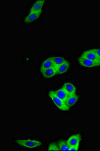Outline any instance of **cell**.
<instances>
[{
  "label": "cell",
  "mask_w": 100,
  "mask_h": 151,
  "mask_svg": "<svg viewBox=\"0 0 100 151\" xmlns=\"http://www.w3.org/2000/svg\"><path fill=\"white\" fill-rule=\"evenodd\" d=\"M63 88L69 95L76 94V88L71 83H66L64 85Z\"/></svg>",
  "instance_id": "obj_9"
},
{
  "label": "cell",
  "mask_w": 100,
  "mask_h": 151,
  "mask_svg": "<svg viewBox=\"0 0 100 151\" xmlns=\"http://www.w3.org/2000/svg\"><path fill=\"white\" fill-rule=\"evenodd\" d=\"M58 147L60 151H70V147L67 141L62 140L58 142Z\"/></svg>",
  "instance_id": "obj_14"
},
{
  "label": "cell",
  "mask_w": 100,
  "mask_h": 151,
  "mask_svg": "<svg viewBox=\"0 0 100 151\" xmlns=\"http://www.w3.org/2000/svg\"><path fill=\"white\" fill-rule=\"evenodd\" d=\"M96 53H97V55L100 58V48H97V49H94Z\"/></svg>",
  "instance_id": "obj_18"
},
{
  "label": "cell",
  "mask_w": 100,
  "mask_h": 151,
  "mask_svg": "<svg viewBox=\"0 0 100 151\" xmlns=\"http://www.w3.org/2000/svg\"><path fill=\"white\" fill-rule=\"evenodd\" d=\"M69 67V63L66 60L63 64H62L61 65L57 67V74L59 75L64 74L67 72Z\"/></svg>",
  "instance_id": "obj_12"
},
{
  "label": "cell",
  "mask_w": 100,
  "mask_h": 151,
  "mask_svg": "<svg viewBox=\"0 0 100 151\" xmlns=\"http://www.w3.org/2000/svg\"><path fill=\"white\" fill-rule=\"evenodd\" d=\"M53 58L55 65L57 67L61 65L62 64H63L66 61L65 58H63L62 57H55V58Z\"/></svg>",
  "instance_id": "obj_15"
},
{
  "label": "cell",
  "mask_w": 100,
  "mask_h": 151,
  "mask_svg": "<svg viewBox=\"0 0 100 151\" xmlns=\"http://www.w3.org/2000/svg\"><path fill=\"white\" fill-rule=\"evenodd\" d=\"M43 76L46 78H50L57 74V67L56 66L41 71Z\"/></svg>",
  "instance_id": "obj_6"
},
{
  "label": "cell",
  "mask_w": 100,
  "mask_h": 151,
  "mask_svg": "<svg viewBox=\"0 0 100 151\" xmlns=\"http://www.w3.org/2000/svg\"><path fill=\"white\" fill-rule=\"evenodd\" d=\"M54 63L53 61V58H47L43 63L41 67V72L46 69H49L52 67H54Z\"/></svg>",
  "instance_id": "obj_10"
},
{
  "label": "cell",
  "mask_w": 100,
  "mask_h": 151,
  "mask_svg": "<svg viewBox=\"0 0 100 151\" xmlns=\"http://www.w3.org/2000/svg\"><path fill=\"white\" fill-rule=\"evenodd\" d=\"M55 92L57 96H58L60 99H61L65 103H66L67 100L70 95L63 88Z\"/></svg>",
  "instance_id": "obj_8"
},
{
  "label": "cell",
  "mask_w": 100,
  "mask_h": 151,
  "mask_svg": "<svg viewBox=\"0 0 100 151\" xmlns=\"http://www.w3.org/2000/svg\"><path fill=\"white\" fill-rule=\"evenodd\" d=\"M79 146H73L70 147V151H78Z\"/></svg>",
  "instance_id": "obj_17"
},
{
  "label": "cell",
  "mask_w": 100,
  "mask_h": 151,
  "mask_svg": "<svg viewBox=\"0 0 100 151\" xmlns=\"http://www.w3.org/2000/svg\"><path fill=\"white\" fill-rule=\"evenodd\" d=\"M78 96L76 94L70 95L68 97V99L67 100L66 104L68 106H72L74 105H75L77 102L78 101Z\"/></svg>",
  "instance_id": "obj_13"
},
{
  "label": "cell",
  "mask_w": 100,
  "mask_h": 151,
  "mask_svg": "<svg viewBox=\"0 0 100 151\" xmlns=\"http://www.w3.org/2000/svg\"><path fill=\"white\" fill-rule=\"evenodd\" d=\"M48 151H60L58 146H57L55 142H52L50 144L48 148Z\"/></svg>",
  "instance_id": "obj_16"
},
{
  "label": "cell",
  "mask_w": 100,
  "mask_h": 151,
  "mask_svg": "<svg viewBox=\"0 0 100 151\" xmlns=\"http://www.w3.org/2000/svg\"><path fill=\"white\" fill-rule=\"evenodd\" d=\"M44 1L40 0L35 2L32 7L31 8V12H42L43 6L44 4Z\"/></svg>",
  "instance_id": "obj_11"
},
{
  "label": "cell",
  "mask_w": 100,
  "mask_h": 151,
  "mask_svg": "<svg viewBox=\"0 0 100 151\" xmlns=\"http://www.w3.org/2000/svg\"><path fill=\"white\" fill-rule=\"evenodd\" d=\"M79 64L86 68H92L94 67H97V65L95 63H94L92 60H89L88 58H85L83 56H81L79 58Z\"/></svg>",
  "instance_id": "obj_4"
},
{
  "label": "cell",
  "mask_w": 100,
  "mask_h": 151,
  "mask_svg": "<svg viewBox=\"0 0 100 151\" xmlns=\"http://www.w3.org/2000/svg\"><path fill=\"white\" fill-rule=\"evenodd\" d=\"M82 56L93 61L96 64L97 67L100 66V58L97 55V53H96L94 49L86 50L82 55Z\"/></svg>",
  "instance_id": "obj_3"
},
{
  "label": "cell",
  "mask_w": 100,
  "mask_h": 151,
  "mask_svg": "<svg viewBox=\"0 0 100 151\" xmlns=\"http://www.w3.org/2000/svg\"><path fill=\"white\" fill-rule=\"evenodd\" d=\"M82 137L80 134H74L71 136L67 141V144L69 147L73 146H79L81 141Z\"/></svg>",
  "instance_id": "obj_5"
},
{
  "label": "cell",
  "mask_w": 100,
  "mask_h": 151,
  "mask_svg": "<svg viewBox=\"0 0 100 151\" xmlns=\"http://www.w3.org/2000/svg\"><path fill=\"white\" fill-rule=\"evenodd\" d=\"M18 144L29 149H34L42 146V142L36 139H17L16 141Z\"/></svg>",
  "instance_id": "obj_2"
},
{
  "label": "cell",
  "mask_w": 100,
  "mask_h": 151,
  "mask_svg": "<svg viewBox=\"0 0 100 151\" xmlns=\"http://www.w3.org/2000/svg\"><path fill=\"white\" fill-rule=\"evenodd\" d=\"M42 12H30V14L26 17L25 22L27 23H30L36 20L41 15Z\"/></svg>",
  "instance_id": "obj_7"
},
{
  "label": "cell",
  "mask_w": 100,
  "mask_h": 151,
  "mask_svg": "<svg viewBox=\"0 0 100 151\" xmlns=\"http://www.w3.org/2000/svg\"><path fill=\"white\" fill-rule=\"evenodd\" d=\"M49 96L54 104L59 109L62 111H68L69 110V107L57 96L55 91H50Z\"/></svg>",
  "instance_id": "obj_1"
}]
</instances>
